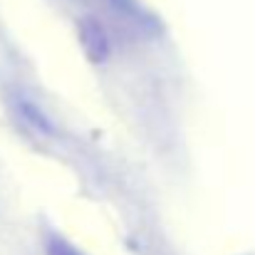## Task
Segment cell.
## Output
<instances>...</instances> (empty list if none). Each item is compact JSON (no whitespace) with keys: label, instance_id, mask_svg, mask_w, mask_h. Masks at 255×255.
Wrapping results in <instances>:
<instances>
[{"label":"cell","instance_id":"1","mask_svg":"<svg viewBox=\"0 0 255 255\" xmlns=\"http://www.w3.org/2000/svg\"><path fill=\"white\" fill-rule=\"evenodd\" d=\"M80 37H82V42H85V47L92 60H104L107 57V50H109L107 35L99 30V25L94 20H85L80 25Z\"/></svg>","mask_w":255,"mask_h":255},{"label":"cell","instance_id":"2","mask_svg":"<svg viewBox=\"0 0 255 255\" xmlns=\"http://www.w3.org/2000/svg\"><path fill=\"white\" fill-rule=\"evenodd\" d=\"M45 255H82V253H80L72 243H67L65 238L50 233V236L45 238Z\"/></svg>","mask_w":255,"mask_h":255}]
</instances>
